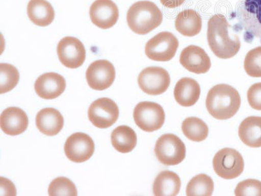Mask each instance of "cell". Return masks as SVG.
<instances>
[{
	"label": "cell",
	"mask_w": 261,
	"mask_h": 196,
	"mask_svg": "<svg viewBox=\"0 0 261 196\" xmlns=\"http://www.w3.org/2000/svg\"><path fill=\"white\" fill-rule=\"evenodd\" d=\"M154 152L158 160L165 165H176L183 162L186 155L185 144L176 135H163L156 142Z\"/></svg>",
	"instance_id": "5b68a950"
},
{
	"label": "cell",
	"mask_w": 261,
	"mask_h": 196,
	"mask_svg": "<svg viewBox=\"0 0 261 196\" xmlns=\"http://www.w3.org/2000/svg\"><path fill=\"white\" fill-rule=\"evenodd\" d=\"M228 21L224 16L218 14L211 18L208 22L207 39L212 52L221 59H228L237 55L241 49L239 37L228 34Z\"/></svg>",
	"instance_id": "6da1fadb"
},
{
	"label": "cell",
	"mask_w": 261,
	"mask_h": 196,
	"mask_svg": "<svg viewBox=\"0 0 261 196\" xmlns=\"http://www.w3.org/2000/svg\"><path fill=\"white\" fill-rule=\"evenodd\" d=\"M115 78V67L107 60H96L92 63L86 73L88 85L95 90L107 89L113 85Z\"/></svg>",
	"instance_id": "8fae6325"
},
{
	"label": "cell",
	"mask_w": 261,
	"mask_h": 196,
	"mask_svg": "<svg viewBox=\"0 0 261 196\" xmlns=\"http://www.w3.org/2000/svg\"><path fill=\"white\" fill-rule=\"evenodd\" d=\"M90 16L93 24L96 27L109 29L117 22L119 10L112 0H95L90 7Z\"/></svg>",
	"instance_id": "5bb4252c"
},
{
	"label": "cell",
	"mask_w": 261,
	"mask_h": 196,
	"mask_svg": "<svg viewBox=\"0 0 261 196\" xmlns=\"http://www.w3.org/2000/svg\"><path fill=\"white\" fill-rule=\"evenodd\" d=\"M175 27L177 31L184 36H197L201 31L202 19L195 10L187 9L176 16Z\"/></svg>",
	"instance_id": "603a6c76"
},
{
	"label": "cell",
	"mask_w": 261,
	"mask_h": 196,
	"mask_svg": "<svg viewBox=\"0 0 261 196\" xmlns=\"http://www.w3.org/2000/svg\"><path fill=\"white\" fill-rule=\"evenodd\" d=\"M29 117L22 109L11 107L2 112L0 126L5 134L11 136L24 133L29 127Z\"/></svg>",
	"instance_id": "e0dca14e"
},
{
	"label": "cell",
	"mask_w": 261,
	"mask_h": 196,
	"mask_svg": "<svg viewBox=\"0 0 261 196\" xmlns=\"http://www.w3.org/2000/svg\"><path fill=\"white\" fill-rule=\"evenodd\" d=\"M214 184L211 177L205 174L197 175L188 184V196H211L213 193Z\"/></svg>",
	"instance_id": "484cf974"
},
{
	"label": "cell",
	"mask_w": 261,
	"mask_h": 196,
	"mask_svg": "<svg viewBox=\"0 0 261 196\" xmlns=\"http://www.w3.org/2000/svg\"><path fill=\"white\" fill-rule=\"evenodd\" d=\"M200 95L199 84L194 79L185 78L176 83L174 96L179 105L183 107H192L199 100Z\"/></svg>",
	"instance_id": "d6986e66"
},
{
	"label": "cell",
	"mask_w": 261,
	"mask_h": 196,
	"mask_svg": "<svg viewBox=\"0 0 261 196\" xmlns=\"http://www.w3.org/2000/svg\"><path fill=\"white\" fill-rule=\"evenodd\" d=\"M134 118L135 124L142 130L153 132L160 130L164 125L165 113L160 104L142 102L135 107Z\"/></svg>",
	"instance_id": "52a82bcc"
},
{
	"label": "cell",
	"mask_w": 261,
	"mask_h": 196,
	"mask_svg": "<svg viewBox=\"0 0 261 196\" xmlns=\"http://www.w3.org/2000/svg\"><path fill=\"white\" fill-rule=\"evenodd\" d=\"M20 74L13 65L0 64V89L2 94L12 90L19 81Z\"/></svg>",
	"instance_id": "4316f807"
},
{
	"label": "cell",
	"mask_w": 261,
	"mask_h": 196,
	"mask_svg": "<svg viewBox=\"0 0 261 196\" xmlns=\"http://www.w3.org/2000/svg\"><path fill=\"white\" fill-rule=\"evenodd\" d=\"M181 188V180L175 173L170 171L161 172L156 177L153 185L155 196H176Z\"/></svg>",
	"instance_id": "7402d4cb"
},
{
	"label": "cell",
	"mask_w": 261,
	"mask_h": 196,
	"mask_svg": "<svg viewBox=\"0 0 261 196\" xmlns=\"http://www.w3.org/2000/svg\"><path fill=\"white\" fill-rule=\"evenodd\" d=\"M119 117L117 104L107 97L99 98L90 105L88 118L95 127L106 129L112 127Z\"/></svg>",
	"instance_id": "9c48e42d"
},
{
	"label": "cell",
	"mask_w": 261,
	"mask_h": 196,
	"mask_svg": "<svg viewBox=\"0 0 261 196\" xmlns=\"http://www.w3.org/2000/svg\"><path fill=\"white\" fill-rule=\"evenodd\" d=\"M37 129L47 136L59 134L64 125V119L59 111L54 108L42 109L36 116Z\"/></svg>",
	"instance_id": "ac0fdd59"
},
{
	"label": "cell",
	"mask_w": 261,
	"mask_h": 196,
	"mask_svg": "<svg viewBox=\"0 0 261 196\" xmlns=\"http://www.w3.org/2000/svg\"><path fill=\"white\" fill-rule=\"evenodd\" d=\"M241 97L232 86L220 84L209 90L206 100L207 110L218 120H224L232 118L239 110Z\"/></svg>",
	"instance_id": "7a4b0ae2"
},
{
	"label": "cell",
	"mask_w": 261,
	"mask_h": 196,
	"mask_svg": "<svg viewBox=\"0 0 261 196\" xmlns=\"http://www.w3.org/2000/svg\"><path fill=\"white\" fill-rule=\"evenodd\" d=\"M36 94L44 100L59 97L66 88L64 77L57 73L44 74L37 79L34 85Z\"/></svg>",
	"instance_id": "2e32d148"
},
{
	"label": "cell",
	"mask_w": 261,
	"mask_h": 196,
	"mask_svg": "<svg viewBox=\"0 0 261 196\" xmlns=\"http://www.w3.org/2000/svg\"><path fill=\"white\" fill-rule=\"evenodd\" d=\"M183 134L188 139L195 142L204 141L208 137L209 129L206 124L197 117H189L181 125Z\"/></svg>",
	"instance_id": "d4e9b609"
},
{
	"label": "cell",
	"mask_w": 261,
	"mask_h": 196,
	"mask_svg": "<svg viewBox=\"0 0 261 196\" xmlns=\"http://www.w3.org/2000/svg\"><path fill=\"white\" fill-rule=\"evenodd\" d=\"M179 62L184 68L196 74H206L211 69V58L204 49L190 45L181 51Z\"/></svg>",
	"instance_id": "9a60e30c"
},
{
	"label": "cell",
	"mask_w": 261,
	"mask_h": 196,
	"mask_svg": "<svg viewBox=\"0 0 261 196\" xmlns=\"http://www.w3.org/2000/svg\"><path fill=\"white\" fill-rule=\"evenodd\" d=\"M58 58L62 64L70 69H76L84 64L86 49L83 43L74 37H65L57 46Z\"/></svg>",
	"instance_id": "7c38bea8"
},
{
	"label": "cell",
	"mask_w": 261,
	"mask_h": 196,
	"mask_svg": "<svg viewBox=\"0 0 261 196\" xmlns=\"http://www.w3.org/2000/svg\"><path fill=\"white\" fill-rule=\"evenodd\" d=\"M247 95L249 106L255 110L261 111V83L251 86Z\"/></svg>",
	"instance_id": "4dcf8cb0"
},
{
	"label": "cell",
	"mask_w": 261,
	"mask_h": 196,
	"mask_svg": "<svg viewBox=\"0 0 261 196\" xmlns=\"http://www.w3.org/2000/svg\"><path fill=\"white\" fill-rule=\"evenodd\" d=\"M213 167L221 178L234 179L241 176L244 169V161L241 154L234 149L225 148L216 154Z\"/></svg>",
	"instance_id": "8992f818"
},
{
	"label": "cell",
	"mask_w": 261,
	"mask_h": 196,
	"mask_svg": "<svg viewBox=\"0 0 261 196\" xmlns=\"http://www.w3.org/2000/svg\"><path fill=\"white\" fill-rule=\"evenodd\" d=\"M178 46V39L172 33L163 32L147 42L145 53L149 59L168 62L174 57Z\"/></svg>",
	"instance_id": "ba28073f"
},
{
	"label": "cell",
	"mask_w": 261,
	"mask_h": 196,
	"mask_svg": "<svg viewBox=\"0 0 261 196\" xmlns=\"http://www.w3.org/2000/svg\"><path fill=\"white\" fill-rule=\"evenodd\" d=\"M65 155L71 162L83 163L94 155L95 144L89 135L77 132L70 135L64 146Z\"/></svg>",
	"instance_id": "4fadbf2b"
},
{
	"label": "cell",
	"mask_w": 261,
	"mask_h": 196,
	"mask_svg": "<svg viewBox=\"0 0 261 196\" xmlns=\"http://www.w3.org/2000/svg\"><path fill=\"white\" fill-rule=\"evenodd\" d=\"M27 13L30 20L41 27L52 24L55 17L52 5L46 0H30L28 4Z\"/></svg>",
	"instance_id": "ffe728a7"
},
{
	"label": "cell",
	"mask_w": 261,
	"mask_h": 196,
	"mask_svg": "<svg viewBox=\"0 0 261 196\" xmlns=\"http://www.w3.org/2000/svg\"><path fill=\"white\" fill-rule=\"evenodd\" d=\"M111 143L119 153H129L137 145L136 133L127 126H120L112 132Z\"/></svg>",
	"instance_id": "cb8c5ba5"
},
{
	"label": "cell",
	"mask_w": 261,
	"mask_h": 196,
	"mask_svg": "<svg viewBox=\"0 0 261 196\" xmlns=\"http://www.w3.org/2000/svg\"><path fill=\"white\" fill-rule=\"evenodd\" d=\"M240 139L251 148L261 147V116H249L242 121L239 128Z\"/></svg>",
	"instance_id": "44dd1931"
},
{
	"label": "cell",
	"mask_w": 261,
	"mask_h": 196,
	"mask_svg": "<svg viewBox=\"0 0 261 196\" xmlns=\"http://www.w3.org/2000/svg\"><path fill=\"white\" fill-rule=\"evenodd\" d=\"M238 24L244 31V39L250 43L254 38L261 41V0H242L237 9Z\"/></svg>",
	"instance_id": "277c9868"
},
{
	"label": "cell",
	"mask_w": 261,
	"mask_h": 196,
	"mask_svg": "<svg viewBox=\"0 0 261 196\" xmlns=\"http://www.w3.org/2000/svg\"><path fill=\"white\" fill-rule=\"evenodd\" d=\"M138 84L141 89L146 94L158 95L166 92L171 78L167 70L160 67H149L139 74Z\"/></svg>",
	"instance_id": "30bf717a"
},
{
	"label": "cell",
	"mask_w": 261,
	"mask_h": 196,
	"mask_svg": "<svg viewBox=\"0 0 261 196\" xmlns=\"http://www.w3.org/2000/svg\"><path fill=\"white\" fill-rule=\"evenodd\" d=\"M186 0H160L161 3L168 8H176L182 5Z\"/></svg>",
	"instance_id": "1f68e13d"
},
{
	"label": "cell",
	"mask_w": 261,
	"mask_h": 196,
	"mask_svg": "<svg viewBox=\"0 0 261 196\" xmlns=\"http://www.w3.org/2000/svg\"><path fill=\"white\" fill-rule=\"evenodd\" d=\"M244 69L252 78H261V46L249 51L244 60Z\"/></svg>",
	"instance_id": "f1b7e54d"
},
{
	"label": "cell",
	"mask_w": 261,
	"mask_h": 196,
	"mask_svg": "<svg viewBox=\"0 0 261 196\" xmlns=\"http://www.w3.org/2000/svg\"><path fill=\"white\" fill-rule=\"evenodd\" d=\"M162 11L154 3L140 1L133 4L127 14L129 29L135 34L146 35L162 24Z\"/></svg>",
	"instance_id": "3957f363"
},
{
	"label": "cell",
	"mask_w": 261,
	"mask_h": 196,
	"mask_svg": "<svg viewBox=\"0 0 261 196\" xmlns=\"http://www.w3.org/2000/svg\"><path fill=\"white\" fill-rule=\"evenodd\" d=\"M236 196H261V182L256 179H247L241 182L234 190Z\"/></svg>",
	"instance_id": "f546056e"
},
{
	"label": "cell",
	"mask_w": 261,
	"mask_h": 196,
	"mask_svg": "<svg viewBox=\"0 0 261 196\" xmlns=\"http://www.w3.org/2000/svg\"><path fill=\"white\" fill-rule=\"evenodd\" d=\"M50 196H76L77 189L73 182L66 177H58L53 180L48 187Z\"/></svg>",
	"instance_id": "83f0119b"
}]
</instances>
